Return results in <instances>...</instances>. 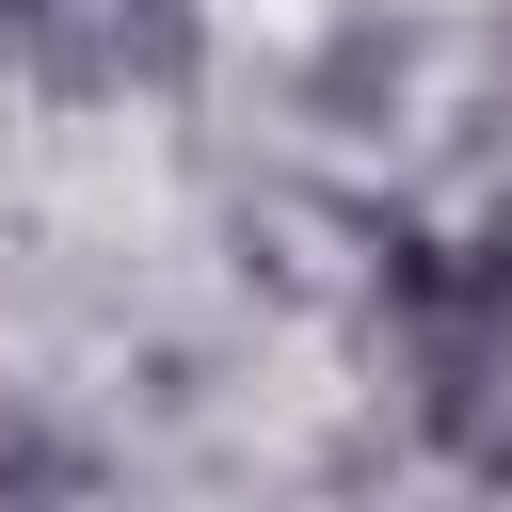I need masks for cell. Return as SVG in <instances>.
Segmentation results:
<instances>
[{"label": "cell", "instance_id": "obj_1", "mask_svg": "<svg viewBox=\"0 0 512 512\" xmlns=\"http://www.w3.org/2000/svg\"><path fill=\"white\" fill-rule=\"evenodd\" d=\"M240 16H272V32H304V16H320V0H240Z\"/></svg>", "mask_w": 512, "mask_h": 512}]
</instances>
